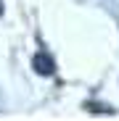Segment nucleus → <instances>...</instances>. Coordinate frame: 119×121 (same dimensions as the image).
Here are the masks:
<instances>
[{"label": "nucleus", "mask_w": 119, "mask_h": 121, "mask_svg": "<svg viewBox=\"0 0 119 121\" xmlns=\"http://www.w3.org/2000/svg\"><path fill=\"white\" fill-rule=\"evenodd\" d=\"M32 66H34V71H37V74H43V76L56 74V63H53V58H50L48 53H37V55H34V60H32Z\"/></svg>", "instance_id": "1"}, {"label": "nucleus", "mask_w": 119, "mask_h": 121, "mask_svg": "<svg viewBox=\"0 0 119 121\" xmlns=\"http://www.w3.org/2000/svg\"><path fill=\"white\" fill-rule=\"evenodd\" d=\"M0 13H3V3H0Z\"/></svg>", "instance_id": "2"}]
</instances>
